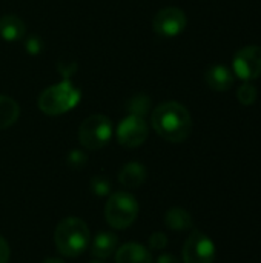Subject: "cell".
Segmentation results:
<instances>
[{
	"label": "cell",
	"instance_id": "6da1fadb",
	"mask_svg": "<svg viewBox=\"0 0 261 263\" xmlns=\"http://www.w3.org/2000/svg\"><path fill=\"white\" fill-rule=\"evenodd\" d=\"M151 123L155 133L171 143L185 142L192 131V117L189 111L174 100L158 105L152 111Z\"/></svg>",
	"mask_w": 261,
	"mask_h": 263
},
{
	"label": "cell",
	"instance_id": "7a4b0ae2",
	"mask_svg": "<svg viewBox=\"0 0 261 263\" xmlns=\"http://www.w3.org/2000/svg\"><path fill=\"white\" fill-rule=\"evenodd\" d=\"M91 236L86 223L78 217L63 219L54 233V242L60 254L65 257H78L82 256L88 245Z\"/></svg>",
	"mask_w": 261,
	"mask_h": 263
},
{
	"label": "cell",
	"instance_id": "3957f363",
	"mask_svg": "<svg viewBox=\"0 0 261 263\" xmlns=\"http://www.w3.org/2000/svg\"><path fill=\"white\" fill-rule=\"evenodd\" d=\"M82 99V92L74 83L65 77L57 85L46 88L38 96V108L46 116H60L69 112L72 108L78 105Z\"/></svg>",
	"mask_w": 261,
	"mask_h": 263
},
{
	"label": "cell",
	"instance_id": "277c9868",
	"mask_svg": "<svg viewBox=\"0 0 261 263\" xmlns=\"http://www.w3.org/2000/svg\"><path fill=\"white\" fill-rule=\"evenodd\" d=\"M137 216L138 202L132 194L117 191L109 196L105 206V217L109 227L115 230H126L137 220Z\"/></svg>",
	"mask_w": 261,
	"mask_h": 263
},
{
	"label": "cell",
	"instance_id": "5b68a950",
	"mask_svg": "<svg viewBox=\"0 0 261 263\" xmlns=\"http://www.w3.org/2000/svg\"><path fill=\"white\" fill-rule=\"evenodd\" d=\"M112 137V123L103 114H92L86 117L78 128V142L89 151L105 148Z\"/></svg>",
	"mask_w": 261,
	"mask_h": 263
},
{
	"label": "cell",
	"instance_id": "8992f818",
	"mask_svg": "<svg viewBox=\"0 0 261 263\" xmlns=\"http://www.w3.org/2000/svg\"><path fill=\"white\" fill-rule=\"evenodd\" d=\"M217 250L214 242L202 231L194 230L183 245L185 263H214Z\"/></svg>",
	"mask_w": 261,
	"mask_h": 263
},
{
	"label": "cell",
	"instance_id": "52a82bcc",
	"mask_svg": "<svg viewBox=\"0 0 261 263\" xmlns=\"http://www.w3.org/2000/svg\"><path fill=\"white\" fill-rule=\"evenodd\" d=\"M188 25L186 14L175 6H168L160 9L154 20H152V28L157 35L165 37V39H174L180 35Z\"/></svg>",
	"mask_w": 261,
	"mask_h": 263
},
{
	"label": "cell",
	"instance_id": "ba28073f",
	"mask_svg": "<svg viewBox=\"0 0 261 263\" xmlns=\"http://www.w3.org/2000/svg\"><path fill=\"white\" fill-rule=\"evenodd\" d=\"M149 134L148 123L143 117L129 114L128 117L122 119L117 126V140L125 148H138L142 146Z\"/></svg>",
	"mask_w": 261,
	"mask_h": 263
},
{
	"label": "cell",
	"instance_id": "9c48e42d",
	"mask_svg": "<svg viewBox=\"0 0 261 263\" xmlns=\"http://www.w3.org/2000/svg\"><path fill=\"white\" fill-rule=\"evenodd\" d=\"M232 69L242 80L258 79L261 76V46L249 45L242 48L232 60Z\"/></svg>",
	"mask_w": 261,
	"mask_h": 263
},
{
	"label": "cell",
	"instance_id": "30bf717a",
	"mask_svg": "<svg viewBox=\"0 0 261 263\" xmlns=\"http://www.w3.org/2000/svg\"><path fill=\"white\" fill-rule=\"evenodd\" d=\"M234 72L225 65H212L205 72L206 85L214 91H228L234 85Z\"/></svg>",
	"mask_w": 261,
	"mask_h": 263
},
{
	"label": "cell",
	"instance_id": "8fae6325",
	"mask_svg": "<svg viewBox=\"0 0 261 263\" xmlns=\"http://www.w3.org/2000/svg\"><path fill=\"white\" fill-rule=\"evenodd\" d=\"M115 263H152V256L143 245L129 242L115 251Z\"/></svg>",
	"mask_w": 261,
	"mask_h": 263
},
{
	"label": "cell",
	"instance_id": "7c38bea8",
	"mask_svg": "<svg viewBox=\"0 0 261 263\" xmlns=\"http://www.w3.org/2000/svg\"><path fill=\"white\" fill-rule=\"evenodd\" d=\"M26 26L25 22L14 15V14H5L0 17V37L6 42H18L25 37Z\"/></svg>",
	"mask_w": 261,
	"mask_h": 263
},
{
	"label": "cell",
	"instance_id": "4fadbf2b",
	"mask_svg": "<svg viewBox=\"0 0 261 263\" xmlns=\"http://www.w3.org/2000/svg\"><path fill=\"white\" fill-rule=\"evenodd\" d=\"M117 245H118V239H117L115 234L108 233V231L100 233L92 240L91 254H92L94 259L106 260L108 257H111L117 251Z\"/></svg>",
	"mask_w": 261,
	"mask_h": 263
},
{
	"label": "cell",
	"instance_id": "5bb4252c",
	"mask_svg": "<svg viewBox=\"0 0 261 263\" xmlns=\"http://www.w3.org/2000/svg\"><path fill=\"white\" fill-rule=\"evenodd\" d=\"M145 180H146V168L138 162L126 163L118 173V182L129 190L142 186Z\"/></svg>",
	"mask_w": 261,
	"mask_h": 263
},
{
	"label": "cell",
	"instance_id": "9a60e30c",
	"mask_svg": "<svg viewBox=\"0 0 261 263\" xmlns=\"http://www.w3.org/2000/svg\"><path fill=\"white\" fill-rule=\"evenodd\" d=\"M165 225L172 231H186L194 225L192 216L183 208H171L165 214Z\"/></svg>",
	"mask_w": 261,
	"mask_h": 263
},
{
	"label": "cell",
	"instance_id": "2e32d148",
	"mask_svg": "<svg viewBox=\"0 0 261 263\" xmlns=\"http://www.w3.org/2000/svg\"><path fill=\"white\" fill-rule=\"evenodd\" d=\"M20 116L18 103L9 96H0V129L12 126Z\"/></svg>",
	"mask_w": 261,
	"mask_h": 263
},
{
	"label": "cell",
	"instance_id": "e0dca14e",
	"mask_svg": "<svg viewBox=\"0 0 261 263\" xmlns=\"http://www.w3.org/2000/svg\"><path fill=\"white\" fill-rule=\"evenodd\" d=\"M126 108H128L129 114H134V116H140V117H143V116L149 111V108H151V100H149V97H148V96H142V94H138V96H134L132 99H129V100H128Z\"/></svg>",
	"mask_w": 261,
	"mask_h": 263
},
{
	"label": "cell",
	"instance_id": "ac0fdd59",
	"mask_svg": "<svg viewBox=\"0 0 261 263\" xmlns=\"http://www.w3.org/2000/svg\"><path fill=\"white\" fill-rule=\"evenodd\" d=\"M89 188L95 196L105 197V196H109L111 193V182L105 176H94L89 182Z\"/></svg>",
	"mask_w": 261,
	"mask_h": 263
},
{
	"label": "cell",
	"instance_id": "d6986e66",
	"mask_svg": "<svg viewBox=\"0 0 261 263\" xmlns=\"http://www.w3.org/2000/svg\"><path fill=\"white\" fill-rule=\"evenodd\" d=\"M257 96H258L257 88L254 85H251V83H243L238 88V91H237V97H238L240 103H243V105H252V103H255Z\"/></svg>",
	"mask_w": 261,
	"mask_h": 263
},
{
	"label": "cell",
	"instance_id": "ffe728a7",
	"mask_svg": "<svg viewBox=\"0 0 261 263\" xmlns=\"http://www.w3.org/2000/svg\"><path fill=\"white\" fill-rule=\"evenodd\" d=\"M86 162H88V157H86V154H85L83 151H78V149H74V151H71V153L68 154V157H66V163H68V166H71V168H75V170H80V168H83Z\"/></svg>",
	"mask_w": 261,
	"mask_h": 263
},
{
	"label": "cell",
	"instance_id": "44dd1931",
	"mask_svg": "<svg viewBox=\"0 0 261 263\" xmlns=\"http://www.w3.org/2000/svg\"><path fill=\"white\" fill-rule=\"evenodd\" d=\"M25 51L31 55H37L43 51V40L38 35H29L25 40Z\"/></svg>",
	"mask_w": 261,
	"mask_h": 263
},
{
	"label": "cell",
	"instance_id": "7402d4cb",
	"mask_svg": "<svg viewBox=\"0 0 261 263\" xmlns=\"http://www.w3.org/2000/svg\"><path fill=\"white\" fill-rule=\"evenodd\" d=\"M166 245H168V237H166V234H165V233H162V231H155V233H152V234H151V237H149V247H151L152 250H155V251H162V250H165V248H166Z\"/></svg>",
	"mask_w": 261,
	"mask_h": 263
},
{
	"label": "cell",
	"instance_id": "603a6c76",
	"mask_svg": "<svg viewBox=\"0 0 261 263\" xmlns=\"http://www.w3.org/2000/svg\"><path fill=\"white\" fill-rule=\"evenodd\" d=\"M9 256H11L9 245H8V243H6V240L0 236V263H8V260H9Z\"/></svg>",
	"mask_w": 261,
	"mask_h": 263
},
{
	"label": "cell",
	"instance_id": "cb8c5ba5",
	"mask_svg": "<svg viewBox=\"0 0 261 263\" xmlns=\"http://www.w3.org/2000/svg\"><path fill=\"white\" fill-rule=\"evenodd\" d=\"M157 263H180V260H178L175 256L165 253V254H160V256L157 257Z\"/></svg>",
	"mask_w": 261,
	"mask_h": 263
},
{
	"label": "cell",
	"instance_id": "d4e9b609",
	"mask_svg": "<svg viewBox=\"0 0 261 263\" xmlns=\"http://www.w3.org/2000/svg\"><path fill=\"white\" fill-rule=\"evenodd\" d=\"M42 263H63L60 259H55V257H49V259H45Z\"/></svg>",
	"mask_w": 261,
	"mask_h": 263
},
{
	"label": "cell",
	"instance_id": "484cf974",
	"mask_svg": "<svg viewBox=\"0 0 261 263\" xmlns=\"http://www.w3.org/2000/svg\"><path fill=\"white\" fill-rule=\"evenodd\" d=\"M89 263H105V260H100V259H94L92 262H89Z\"/></svg>",
	"mask_w": 261,
	"mask_h": 263
}]
</instances>
